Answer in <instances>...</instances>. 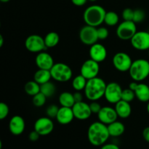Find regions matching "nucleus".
<instances>
[{"label":"nucleus","mask_w":149,"mask_h":149,"mask_svg":"<svg viewBox=\"0 0 149 149\" xmlns=\"http://www.w3.org/2000/svg\"><path fill=\"white\" fill-rule=\"evenodd\" d=\"M109 135L108 126L100 121L92 123L87 130V138L94 146H102L109 140Z\"/></svg>","instance_id":"f257e3e1"},{"label":"nucleus","mask_w":149,"mask_h":149,"mask_svg":"<svg viewBox=\"0 0 149 149\" xmlns=\"http://www.w3.org/2000/svg\"><path fill=\"white\" fill-rule=\"evenodd\" d=\"M106 85L104 80L100 77L88 79L84 90V95L90 101H97L104 97Z\"/></svg>","instance_id":"f03ea898"},{"label":"nucleus","mask_w":149,"mask_h":149,"mask_svg":"<svg viewBox=\"0 0 149 149\" xmlns=\"http://www.w3.org/2000/svg\"><path fill=\"white\" fill-rule=\"evenodd\" d=\"M106 14V10L102 6L94 4L88 7L84 10L83 19L86 25L97 28L104 23Z\"/></svg>","instance_id":"7ed1b4c3"},{"label":"nucleus","mask_w":149,"mask_h":149,"mask_svg":"<svg viewBox=\"0 0 149 149\" xmlns=\"http://www.w3.org/2000/svg\"><path fill=\"white\" fill-rule=\"evenodd\" d=\"M129 73L134 81H143L149 76V61L142 58L132 61Z\"/></svg>","instance_id":"20e7f679"},{"label":"nucleus","mask_w":149,"mask_h":149,"mask_svg":"<svg viewBox=\"0 0 149 149\" xmlns=\"http://www.w3.org/2000/svg\"><path fill=\"white\" fill-rule=\"evenodd\" d=\"M52 78L58 82L68 81L73 76L71 67L64 63H57L50 69Z\"/></svg>","instance_id":"39448f33"},{"label":"nucleus","mask_w":149,"mask_h":149,"mask_svg":"<svg viewBox=\"0 0 149 149\" xmlns=\"http://www.w3.org/2000/svg\"><path fill=\"white\" fill-rule=\"evenodd\" d=\"M136 32V23L132 20H124L119 23L116 29V35L123 41L130 40Z\"/></svg>","instance_id":"423d86ee"},{"label":"nucleus","mask_w":149,"mask_h":149,"mask_svg":"<svg viewBox=\"0 0 149 149\" xmlns=\"http://www.w3.org/2000/svg\"><path fill=\"white\" fill-rule=\"evenodd\" d=\"M25 46L28 51L33 53H39L47 49L44 38L38 34H31L28 36L25 41Z\"/></svg>","instance_id":"0eeeda50"},{"label":"nucleus","mask_w":149,"mask_h":149,"mask_svg":"<svg viewBox=\"0 0 149 149\" xmlns=\"http://www.w3.org/2000/svg\"><path fill=\"white\" fill-rule=\"evenodd\" d=\"M79 39L84 45L91 46L97 43L98 39L97 28L85 25L79 31Z\"/></svg>","instance_id":"6e6552de"},{"label":"nucleus","mask_w":149,"mask_h":149,"mask_svg":"<svg viewBox=\"0 0 149 149\" xmlns=\"http://www.w3.org/2000/svg\"><path fill=\"white\" fill-rule=\"evenodd\" d=\"M113 65L117 71L120 72L129 71L132 63V60L127 53L119 52L115 54L112 59Z\"/></svg>","instance_id":"1a4fd4ad"},{"label":"nucleus","mask_w":149,"mask_h":149,"mask_svg":"<svg viewBox=\"0 0 149 149\" xmlns=\"http://www.w3.org/2000/svg\"><path fill=\"white\" fill-rule=\"evenodd\" d=\"M122 87L118 83L110 82L106 85L104 97L109 103L116 104L122 100Z\"/></svg>","instance_id":"9d476101"},{"label":"nucleus","mask_w":149,"mask_h":149,"mask_svg":"<svg viewBox=\"0 0 149 149\" xmlns=\"http://www.w3.org/2000/svg\"><path fill=\"white\" fill-rule=\"evenodd\" d=\"M99 71H100L99 63L96 62L91 58L84 61L80 68V74L85 77L87 80L97 77Z\"/></svg>","instance_id":"9b49d317"},{"label":"nucleus","mask_w":149,"mask_h":149,"mask_svg":"<svg viewBox=\"0 0 149 149\" xmlns=\"http://www.w3.org/2000/svg\"><path fill=\"white\" fill-rule=\"evenodd\" d=\"M130 43L132 47L140 51L149 49V32L141 31L136 33L130 39Z\"/></svg>","instance_id":"f8f14e48"},{"label":"nucleus","mask_w":149,"mask_h":149,"mask_svg":"<svg viewBox=\"0 0 149 149\" xmlns=\"http://www.w3.org/2000/svg\"><path fill=\"white\" fill-rule=\"evenodd\" d=\"M34 130L41 135H48L53 131L54 123L51 118L48 116L39 118L34 123Z\"/></svg>","instance_id":"ddd939ff"},{"label":"nucleus","mask_w":149,"mask_h":149,"mask_svg":"<svg viewBox=\"0 0 149 149\" xmlns=\"http://www.w3.org/2000/svg\"><path fill=\"white\" fill-rule=\"evenodd\" d=\"M74 117L79 120H86L90 117L92 113L90 105L84 101L77 102L72 107Z\"/></svg>","instance_id":"4468645a"},{"label":"nucleus","mask_w":149,"mask_h":149,"mask_svg":"<svg viewBox=\"0 0 149 149\" xmlns=\"http://www.w3.org/2000/svg\"><path fill=\"white\" fill-rule=\"evenodd\" d=\"M97 115L98 120L106 125H110L112 122L116 121L119 117L115 109L110 106L102 107Z\"/></svg>","instance_id":"2eb2a0df"},{"label":"nucleus","mask_w":149,"mask_h":149,"mask_svg":"<svg viewBox=\"0 0 149 149\" xmlns=\"http://www.w3.org/2000/svg\"><path fill=\"white\" fill-rule=\"evenodd\" d=\"M89 55L91 59L97 63H101L107 58V50L104 45L97 42L90 46Z\"/></svg>","instance_id":"dca6fc26"},{"label":"nucleus","mask_w":149,"mask_h":149,"mask_svg":"<svg viewBox=\"0 0 149 149\" xmlns=\"http://www.w3.org/2000/svg\"><path fill=\"white\" fill-rule=\"evenodd\" d=\"M35 63L39 68L46 70H50L55 64L52 55L45 51L37 54L35 58Z\"/></svg>","instance_id":"f3484780"},{"label":"nucleus","mask_w":149,"mask_h":149,"mask_svg":"<svg viewBox=\"0 0 149 149\" xmlns=\"http://www.w3.org/2000/svg\"><path fill=\"white\" fill-rule=\"evenodd\" d=\"M26 128L25 120L22 116L15 115L9 122V130L13 135H20L24 132Z\"/></svg>","instance_id":"a211bd4d"},{"label":"nucleus","mask_w":149,"mask_h":149,"mask_svg":"<svg viewBox=\"0 0 149 149\" xmlns=\"http://www.w3.org/2000/svg\"><path fill=\"white\" fill-rule=\"evenodd\" d=\"M74 118L75 117L72 108L61 106V108H59V111L55 119L61 125H66L71 123Z\"/></svg>","instance_id":"6ab92c4d"},{"label":"nucleus","mask_w":149,"mask_h":149,"mask_svg":"<svg viewBox=\"0 0 149 149\" xmlns=\"http://www.w3.org/2000/svg\"><path fill=\"white\" fill-rule=\"evenodd\" d=\"M115 110L119 117L122 119H127L129 117L132 113V107L129 102L123 100H119L115 104Z\"/></svg>","instance_id":"aec40b11"},{"label":"nucleus","mask_w":149,"mask_h":149,"mask_svg":"<svg viewBox=\"0 0 149 149\" xmlns=\"http://www.w3.org/2000/svg\"><path fill=\"white\" fill-rule=\"evenodd\" d=\"M135 97L143 103H148L149 101V85L144 83H138L135 90Z\"/></svg>","instance_id":"412c9836"},{"label":"nucleus","mask_w":149,"mask_h":149,"mask_svg":"<svg viewBox=\"0 0 149 149\" xmlns=\"http://www.w3.org/2000/svg\"><path fill=\"white\" fill-rule=\"evenodd\" d=\"M107 126L110 137H113V138H117V137L121 136L123 135L125 131V125L122 122H119L117 120L112 122Z\"/></svg>","instance_id":"4be33fe9"},{"label":"nucleus","mask_w":149,"mask_h":149,"mask_svg":"<svg viewBox=\"0 0 149 149\" xmlns=\"http://www.w3.org/2000/svg\"><path fill=\"white\" fill-rule=\"evenodd\" d=\"M51 79H52V75H51L50 70L39 68L33 75V80L40 85L49 81Z\"/></svg>","instance_id":"5701e85b"},{"label":"nucleus","mask_w":149,"mask_h":149,"mask_svg":"<svg viewBox=\"0 0 149 149\" xmlns=\"http://www.w3.org/2000/svg\"><path fill=\"white\" fill-rule=\"evenodd\" d=\"M58 100L61 106L64 107L72 108L76 103L74 94L69 92H63L62 93H61L58 97Z\"/></svg>","instance_id":"b1692460"},{"label":"nucleus","mask_w":149,"mask_h":149,"mask_svg":"<svg viewBox=\"0 0 149 149\" xmlns=\"http://www.w3.org/2000/svg\"><path fill=\"white\" fill-rule=\"evenodd\" d=\"M44 39H45V45L47 47L52 48L58 45L60 42V36L57 32L51 31L47 33Z\"/></svg>","instance_id":"393cba45"},{"label":"nucleus","mask_w":149,"mask_h":149,"mask_svg":"<svg viewBox=\"0 0 149 149\" xmlns=\"http://www.w3.org/2000/svg\"><path fill=\"white\" fill-rule=\"evenodd\" d=\"M24 90L26 94L33 97L35 95L40 93L41 85L39 84H38L36 81H35L34 80H33V81H29L25 84Z\"/></svg>","instance_id":"a878e982"},{"label":"nucleus","mask_w":149,"mask_h":149,"mask_svg":"<svg viewBox=\"0 0 149 149\" xmlns=\"http://www.w3.org/2000/svg\"><path fill=\"white\" fill-rule=\"evenodd\" d=\"M87 79L84 77H83L81 74L77 76L74 77L72 80V87L76 91H81L84 90L87 84Z\"/></svg>","instance_id":"bb28decb"},{"label":"nucleus","mask_w":149,"mask_h":149,"mask_svg":"<svg viewBox=\"0 0 149 149\" xmlns=\"http://www.w3.org/2000/svg\"><path fill=\"white\" fill-rule=\"evenodd\" d=\"M40 92L43 93L47 97H50L55 95L56 92V87L53 83L49 81L41 85Z\"/></svg>","instance_id":"cd10ccee"},{"label":"nucleus","mask_w":149,"mask_h":149,"mask_svg":"<svg viewBox=\"0 0 149 149\" xmlns=\"http://www.w3.org/2000/svg\"><path fill=\"white\" fill-rule=\"evenodd\" d=\"M119 21V17L116 13L113 11L106 12L105 16L104 23L109 26H114L118 24Z\"/></svg>","instance_id":"c85d7f7f"},{"label":"nucleus","mask_w":149,"mask_h":149,"mask_svg":"<svg viewBox=\"0 0 149 149\" xmlns=\"http://www.w3.org/2000/svg\"><path fill=\"white\" fill-rule=\"evenodd\" d=\"M47 98V97L40 92L38 94L35 95L34 96H33V98H32V103H33V106H36V107H42L46 103Z\"/></svg>","instance_id":"c756f323"},{"label":"nucleus","mask_w":149,"mask_h":149,"mask_svg":"<svg viewBox=\"0 0 149 149\" xmlns=\"http://www.w3.org/2000/svg\"><path fill=\"white\" fill-rule=\"evenodd\" d=\"M135 98V92H134L133 90H132L130 88L123 90L122 94V100L130 103V102H132Z\"/></svg>","instance_id":"7c9ffc66"},{"label":"nucleus","mask_w":149,"mask_h":149,"mask_svg":"<svg viewBox=\"0 0 149 149\" xmlns=\"http://www.w3.org/2000/svg\"><path fill=\"white\" fill-rule=\"evenodd\" d=\"M146 17V13L141 9H136L134 10V15L132 21L135 22V23H142Z\"/></svg>","instance_id":"2f4dec72"},{"label":"nucleus","mask_w":149,"mask_h":149,"mask_svg":"<svg viewBox=\"0 0 149 149\" xmlns=\"http://www.w3.org/2000/svg\"><path fill=\"white\" fill-rule=\"evenodd\" d=\"M58 111H59V108L56 105L52 104L48 106L46 110V113L48 117L51 118V119L52 118H56Z\"/></svg>","instance_id":"473e14b6"},{"label":"nucleus","mask_w":149,"mask_h":149,"mask_svg":"<svg viewBox=\"0 0 149 149\" xmlns=\"http://www.w3.org/2000/svg\"><path fill=\"white\" fill-rule=\"evenodd\" d=\"M9 112H10V109H9L8 106L5 103L1 102L0 103V119L3 120L7 118L9 114Z\"/></svg>","instance_id":"72a5a7b5"},{"label":"nucleus","mask_w":149,"mask_h":149,"mask_svg":"<svg viewBox=\"0 0 149 149\" xmlns=\"http://www.w3.org/2000/svg\"><path fill=\"white\" fill-rule=\"evenodd\" d=\"M97 36H98L99 40H104L106 39L109 36V32L106 28L105 27H99L97 28Z\"/></svg>","instance_id":"f704fd0d"},{"label":"nucleus","mask_w":149,"mask_h":149,"mask_svg":"<svg viewBox=\"0 0 149 149\" xmlns=\"http://www.w3.org/2000/svg\"><path fill=\"white\" fill-rule=\"evenodd\" d=\"M124 20H132L134 15V10L131 8H126L122 13Z\"/></svg>","instance_id":"c9c22d12"},{"label":"nucleus","mask_w":149,"mask_h":149,"mask_svg":"<svg viewBox=\"0 0 149 149\" xmlns=\"http://www.w3.org/2000/svg\"><path fill=\"white\" fill-rule=\"evenodd\" d=\"M90 109H91V111L93 113H99V111L101 109V106L99 104V103H97V101H92L91 103L90 104Z\"/></svg>","instance_id":"e433bc0d"},{"label":"nucleus","mask_w":149,"mask_h":149,"mask_svg":"<svg viewBox=\"0 0 149 149\" xmlns=\"http://www.w3.org/2000/svg\"><path fill=\"white\" fill-rule=\"evenodd\" d=\"M40 136L41 135L34 130L31 131V132L29 133V139L31 141H32V142H36V141H37L38 140H39Z\"/></svg>","instance_id":"4c0bfd02"},{"label":"nucleus","mask_w":149,"mask_h":149,"mask_svg":"<svg viewBox=\"0 0 149 149\" xmlns=\"http://www.w3.org/2000/svg\"><path fill=\"white\" fill-rule=\"evenodd\" d=\"M100 149H120L115 143H105L101 146Z\"/></svg>","instance_id":"58836bf2"},{"label":"nucleus","mask_w":149,"mask_h":149,"mask_svg":"<svg viewBox=\"0 0 149 149\" xmlns=\"http://www.w3.org/2000/svg\"><path fill=\"white\" fill-rule=\"evenodd\" d=\"M74 100H75L76 103H77V102L83 101V95L79 91H77L76 93H74Z\"/></svg>","instance_id":"ea45409f"},{"label":"nucleus","mask_w":149,"mask_h":149,"mask_svg":"<svg viewBox=\"0 0 149 149\" xmlns=\"http://www.w3.org/2000/svg\"><path fill=\"white\" fill-rule=\"evenodd\" d=\"M87 0H71V2L73 3V4L77 6V7L84 6L87 3Z\"/></svg>","instance_id":"a19ab883"},{"label":"nucleus","mask_w":149,"mask_h":149,"mask_svg":"<svg viewBox=\"0 0 149 149\" xmlns=\"http://www.w3.org/2000/svg\"><path fill=\"white\" fill-rule=\"evenodd\" d=\"M143 137L146 142L149 143V127H147L143 131Z\"/></svg>","instance_id":"79ce46f5"},{"label":"nucleus","mask_w":149,"mask_h":149,"mask_svg":"<svg viewBox=\"0 0 149 149\" xmlns=\"http://www.w3.org/2000/svg\"><path fill=\"white\" fill-rule=\"evenodd\" d=\"M138 81H132V82H131L130 84V85H129V88L130 89H131V90H133V91H135V89H136V87H137V86H138Z\"/></svg>","instance_id":"37998d69"},{"label":"nucleus","mask_w":149,"mask_h":149,"mask_svg":"<svg viewBox=\"0 0 149 149\" xmlns=\"http://www.w3.org/2000/svg\"><path fill=\"white\" fill-rule=\"evenodd\" d=\"M3 44H4V38H3L2 35H0V47L3 46Z\"/></svg>","instance_id":"c03bdc74"},{"label":"nucleus","mask_w":149,"mask_h":149,"mask_svg":"<svg viewBox=\"0 0 149 149\" xmlns=\"http://www.w3.org/2000/svg\"><path fill=\"white\" fill-rule=\"evenodd\" d=\"M0 1L3 3H7V2H8V1H10V0H0Z\"/></svg>","instance_id":"a18cd8bd"},{"label":"nucleus","mask_w":149,"mask_h":149,"mask_svg":"<svg viewBox=\"0 0 149 149\" xmlns=\"http://www.w3.org/2000/svg\"><path fill=\"white\" fill-rule=\"evenodd\" d=\"M147 111L149 113V101L148 102V104H147Z\"/></svg>","instance_id":"49530a36"},{"label":"nucleus","mask_w":149,"mask_h":149,"mask_svg":"<svg viewBox=\"0 0 149 149\" xmlns=\"http://www.w3.org/2000/svg\"><path fill=\"white\" fill-rule=\"evenodd\" d=\"M1 148H2V142L0 141V149H1Z\"/></svg>","instance_id":"de8ad7c7"},{"label":"nucleus","mask_w":149,"mask_h":149,"mask_svg":"<svg viewBox=\"0 0 149 149\" xmlns=\"http://www.w3.org/2000/svg\"><path fill=\"white\" fill-rule=\"evenodd\" d=\"M89 1H97V0H89Z\"/></svg>","instance_id":"09e8293b"},{"label":"nucleus","mask_w":149,"mask_h":149,"mask_svg":"<svg viewBox=\"0 0 149 149\" xmlns=\"http://www.w3.org/2000/svg\"><path fill=\"white\" fill-rule=\"evenodd\" d=\"M148 57H149V49H148Z\"/></svg>","instance_id":"8fccbe9b"},{"label":"nucleus","mask_w":149,"mask_h":149,"mask_svg":"<svg viewBox=\"0 0 149 149\" xmlns=\"http://www.w3.org/2000/svg\"><path fill=\"white\" fill-rule=\"evenodd\" d=\"M148 32H149V31H148Z\"/></svg>","instance_id":"3c124183"}]
</instances>
